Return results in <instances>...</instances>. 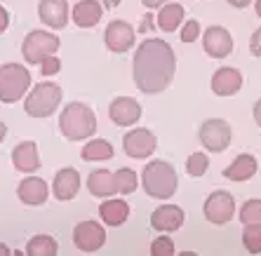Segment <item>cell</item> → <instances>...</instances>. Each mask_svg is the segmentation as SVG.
<instances>
[{
  "label": "cell",
  "instance_id": "9a60e30c",
  "mask_svg": "<svg viewBox=\"0 0 261 256\" xmlns=\"http://www.w3.org/2000/svg\"><path fill=\"white\" fill-rule=\"evenodd\" d=\"M12 165L14 169L24 172V174L40 169V153H38L36 141H21L12 148Z\"/></svg>",
  "mask_w": 261,
  "mask_h": 256
},
{
  "label": "cell",
  "instance_id": "2e32d148",
  "mask_svg": "<svg viewBox=\"0 0 261 256\" xmlns=\"http://www.w3.org/2000/svg\"><path fill=\"white\" fill-rule=\"evenodd\" d=\"M243 87V73L238 68L221 66L212 75V92L219 97H233L238 90Z\"/></svg>",
  "mask_w": 261,
  "mask_h": 256
},
{
  "label": "cell",
  "instance_id": "836d02e7",
  "mask_svg": "<svg viewBox=\"0 0 261 256\" xmlns=\"http://www.w3.org/2000/svg\"><path fill=\"white\" fill-rule=\"evenodd\" d=\"M249 52L254 56H261V29H256L249 38Z\"/></svg>",
  "mask_w": 261,
  "mask_h": 256
},
{
  "label": "cell",
  "instance_id": "30bf717a",
  "mask_svg": "<svg viewBox=\"0 0 261 256\" xmlns=\"http://www.w3.org/2000/svg\"><path fill=\"white\" fill-rule=\"evenodd\" d=\"M103 242H106V231H103V226H99L97 221H83L73 231V244L80 251H85V254L99 251L103 247Z\"/></svg>",
  "mask_w": 261,
  "mask_h": 256
},
{
  "label": "cell",
  "instance_id": "6da1fadb",
  "mask_svg": "<svg viewBox=\"0 0 261 256\" xmlns=\"http://www.w3.org/2000/svg\"><path fill=\"white\" fill-rule=\"evenodd\" d=\"M176 71V56L170 43L160 38H146L132 59L134 85L144 94H160L172 85Z\"/></svg>",
  "mask_w": 261,
  "mask_h": 256
},
{
  "label": "cell",
  "instance_id": "7a4b0ae2",
  "mask_svg": "<svg viewBox=\"0 0 261 256\" xmlns=\"http://www.w3.org/2000/svg\"><path fill=\"white\" fill-rule=\"evenodd\" d=\"M59 132L68 141H83L90 139L97 132V116L83 101H71L64 106L59 116Z\"/></svg>",
  "mask_w": 261,
  "mask_h": 256
},
{
  "label": "cell",
  "instance_id": "cb8c5ba5",
  "mask_svg": "<svg viewBox=\"0 0 261 256\" xmlns=\"http://www.w3.org/2000/svg\"><path fill=\"white\" fill-rule=\"evenodd\" d=\"M184 21V7L176 5V3H167V5L160 7L158 14V29L165 31V33H172L181 26Z\"/></svg>",
  "mask_w": 261,
  "mask_h": 256
},
{
  "label": "cell",
  "instance_id": "b9f144b4",
  "mask_svg": "<svg viewBox=\"0 0 261 256\" xmlns=\"http://www.w3.org/2000/svg\"><path fill=\"white\" fill-rule=\"evenodd\" d=\"M10 254V247L7 244H0V256H7Z\"/></svg>",
  "mask_w": 261,
  "mask_h": 256
},
{
  "label": "cell",
  "instance_id": "83f0119b",
  "mask_svg": "<svg viewBox=\"0 0 261 256\" xmlns=\"http://www.w3.org/2000/svg\"><path fill=\"white\" fill-rule=\"evenodd\" d=\"M116 183H118V193H120V195H132L134 190H137V172L127 169V167L118 169Z\"/></svg>",
  "mask_w": 261,
  "mask_h": 256
},
{
  "label": "cell",
  "instance_id": "3957f363",
  "mask_svg": "<svg viewBox=\"0 0 261 256\" xmlns=\"http://www.w3.org/2000/svg\"><path fill=\"white\" fill-rule=\"evenodd\" d=\"M141 183H144V190L148 197H155V200H167L176 193V186H179V179H176V172L170 162L165 160H151L148 165L141 172Z\"/></svg>",
  "mask_w": 261,
  "mask_h": 256
},
{
  "label": "cell",
  "instance_id": "484cf974",
  "mask_svg": "<svg viewBox=\"0 0 261 256\" xmlns=\"http://www.w3.org/2000/svg\"><path fill=\"white\" fill-rule=\"evenodd\" d=\"M59 244L52 235H33L26 244V256H57Z\"/></svg>",
  "mask_w": 261,
  "mask_h": 256
},
{
  "label": "cell",
  "instance_id": "ffe728a7",
  "mask_svg": "<svg viewBox=\"0 0 261 256\" xmlns=\"http://www.w3.org/2000/svg\"><path fill=\"white\" fill-rule=\"evenodd\" d=\"M256 169H259V165H256L254 155H249V153H240L231 165L224 169V177L228 179V181L243 183V181H249V179L254 177Z\"/></svg>",
  "mask_w": 261,
  "mask_h": 256
},
{
  "label": "cell",
  "instance_id": "4316f807",
  "mask_svg": "<svg viewBox=\"0 0 261 256\" xmlns=\"http://www.w3.org/2000/svg\"><path fill=\"white\" fill-rule=\"evenodd\" d=\"M240 221L243 226H261V200L252 197L240 207Z\"/></svg>",
  "mask_w": 261,
  "mask_h": 256
},
{
  "label": "cell",
  "instance_id": "d4e9b609",
  "mask_svg": "<svg viewBox=\"0 0 261 256\" xmlns=\"http://www.w3.org/2000/svg\"><path fill=\"white\" fill-rule=\"evenodd\" d=\"M113 146H111V141L106 139H92L87 141L85 146H83V151H80V158L87 160V162H92V160H97V162H103V160H111L113 158Z\"/></svg>",
  "mask_w": 261,
  "mask_h": 256
},
{
  "label": "cell",
  "instance_id": "ab89813d",
  "mask_svg": "<svg viewBox=\"0 0 261 256\" xmlns=\"http://www.w3.org/2000/svg\"><path fill=\"white\" fill-rule=\"evenodd\" d=\"M5 136H7V127H5V122H0V144L5 141Z\"/></svg>",
  "mask_w": 261,
  "mask_h": 256
},
{
  "label": "cell",
  "instance_id": "d6a6232c",
  "mask_svg": "<svg viewBox=\"0 0 261 256\" xmlns=\"http://www.w3.org/2000/svg\"><path fill=\"white\" fill-rule=\"evenodd\" d=\"M59 68H61V61L59 56H45L43 61H40V71H43V75H57L59 73Z\"/></svg>",
  "mask_w": 261,
  "mask_h": 256
},
{
  "label": "cell",
  "instance_id": "8992f818",
  "mask_svg": "<svg viewBox=\"0 0 261 256\" xmlns=\"http://www.w3.org/2000/svg\"><path fill=\"white\" fill-rule=\"evenodd\" d=\"M59 45H61L59 38L52 36L49 31H31L29 36L24 38V43H21V56H24L26 64L36 66L45 56L57 54Z\"/></svg>",
  "mask_w": 261,
  "mask_h": 256
},
{
  "label": "cell",
  "instance_id": "1f68e13d",
  "mask_svg": "<svg viewBox=\"0 0 261 256\" xmlns=\"http://www.w3.org/2000/svg\"><path fill=\"white\" fill-rule=\"evenodd\" d=\"M198 36H200V24L195 19H189L181 29V40L184 43H193V40H198Z\"/></svg>",
  "mask_w": 261,
  "mask_h": 256
},
{
  "label": "cell",
  "instance_id": "4fadbf2b",
  "mask_svg": "<svg viewBox=\"0 0 261 256\" xmlns=\"http://www.w3.org/2000/svg\"><path fill=\"white\" fill-rule=\"evenodd\" d=\"M202 47H205L207 56L212 59H224L233 52V38L224 26H210L202 36Z\"/></svg>",
  "mask_w": 261,
  "mask_h": 256
},
{
  "label": "cell",
  "instance_id": "e0dca14e",
  "mask_svg": "<svg viewBox=\"0 0 261 256\" xmlns=\"http://www.w3.org/2000/svg\"><path fill=\"white\" fill-rule=\"evenodd\" d=\"M38 17L49 29H64L68 24V3L66 0H40Z\"/></svg>",
  "mask_w": 261,
  "mask_h": 256
},
{
  "label": "cell",
  "instance_id": "f35d334b",
  "mask_svg": "<svg viewBox=\"0 0 261 256\" xmlns=\"http://www.w3.org/2000/svg\"><path fill=\"white\" fill-rule=\"evenodd\" d=\"M252 113H254V122H256V125H259V127H261V99H259V101H256V104H254V110H252Z\"/></svg>",
  "mask_w": 261,
  "mask_h": 256
},
{
  "label": "cell",
  "instance_id": "ba28073f",
  "mask_svg": "<svg viewBox=\"0 0 261 256\" xmlns=\"http://www.w3.org/2000/svg\"><path fill=\"white\" fill-rule=\"evenodd\" d=\"M236 216V200L228 190H214L205 200V219L214 226H224Z\"/></svg>",
  "mask_w": 261,
  "mask_h": 256
},
{
  "label": "cell",
  "instance_id": "5bb4252c",
  "mask_svg": "<svg viewBox=\"0 0 261 256\" xmlns=\"http://www.w3.org/2000/svg\"><path fill=\"white\" fill-rule=\"evenodd\" d=\"M80 190V174L78 169H73V167H64V169L57 172L55 177V183H52V193L59 202H68L73 197L78 195Z\"/></svg>",
  "mask_w": 261,
  "mask_h": 256
},
{
  "label": "cell",
  "instance_id": "7bdbcfd3",
  "mask_svg": "<svg viewBox=\"0 0 261 256\" xmlns=\"http://www.w3.org/2000/svg\"><path fill=\"white\" fill-rule=\"evenodd\" d=\"M254 10H256V14L261 17V0H256V5H254Z\"/></svg>",
  "mask_w": 261,
  "mask_h": 256
},
{
  "label": "cell",
  "instance_id": "ac0fdd59",
  "mask_svg": "<svg viewBox=\"0 0 261 256\" xmlns=\"http://www.w3.org/2000/svg\"><path fill=\"white\" fill-rule=\"evenodd\" d=\"M184 226V209L176 205H163L151 214V228L160 233H174Z\"/></svg>",
  "mask_w": 261,
  "mask_h": 256
},
{
  "label": "cell",
  "instance_id": "8fae6325",
  "mask_svg": "<svg viewBox=\"0 0 261 256\" xmlns=\"http://www.w3.org/2000/svg\"><path fill=\"white\" fill-rule=\"evenodd\" d=\"M134 33H137V31H134L127 21L116 19V21H111V24L106 26V31H103V43H106V47H109L113 54H125L134 45Z\"/></svg>",
  "mask_w": 261,
  "mask_h": 256
},
{
  "label": "cell",
  "instance_id": "d590c367",
  "mask_svg": "<svg viewBox=\"0 0 261 256\" xmlns=\"http://www.w3.org/2000/svg\"><path fill=\"white\" fill-rule=\"evenodd\" d=\"M141 3H144V7H148V10H155V7L167 5V0H141Z\"/></svg>",
  "mask_w": 261,
  "mask_h": 256
},
{
  "label": "cell",
  "instance_id": "74e56055",
  "mask_svg": "<svg viewBox=\"0 0 261 256\" xmlns=\"http://www.w3.org/2000/svg\"><path fill=\"white\" fill-rule=\"evenodd\" d=\"M226 3H228V5H233V7H238V10H245L252 0H226Z\"/></svg>",
  "mask_w": 261,
  "mask_h": 256
},
{
  "label": "cell",
  "instance_id": "9c48e42d",
  "mask_svg": "<svg viewBox=\"0 0 261 256\" xmlns=\"http://www.w3.org/2000/svg\"><path fill=\"white\" fill-rule=\"evenodd\" d=\"M122 148H125V153H127L129 158L146 160L155 153V148H158V139H155V134H153L151 129L137 127V129H132V132H127V134L122 136Z\"/></svg>",
  "mask_w": 261,
  "mask_h": 256
},
{
  "label": "cell",
  "instance_id": "5b68a950",
  "mask_svg": "<svg viewBox=\"0 0 261 256\" xmlns=\"http://www.w3.org/2000/svg\"><path fill=\"white\" fill-rule=\"evenodd\" d=\"M31 87V73L21 64H3L0 66V101L14 104Z\"/></svg>",
  "mask_w": 261,
  "mask_h": 256
},
{
  "label": "cell",
  "instance_id": "60d3db41",
  "mask_svg": "<svg viewBox=\"0 0 261 256\" xmlns=\"http://www.w3.org/2000/svg\"><path fill=\"white\" fill-rule=\"evenodd\" d=\"M103 5H106V7H111V10H113V7H118V5H120V0H103Z\"/></svg>",
  "mask_w": 261,
  "mask_h": 256
},
{
  "label": "cell",
  "instance_id": "f1b7e54d",
  "mask_svg": "<svg viewBox=\"0 0 261 256\" xmlns=\"http://www.w3.org/2000/svg\"><path fill=\"white\" fill-rule=\"evenodd\" d=\"M243 244L249 254H261V226H245Z\"/></svg>",
  "mask_w": 261,
  "mask_h": 256
},
{
  "label": "cell",
  "instance_id": "e575fe53",
  "mask_svg": "<svg viewBox=\"0 0 261 256\" xmlns=\"http://www.w3.org/2000/svg\"><path fill=\"white\" fill-rule=\"evenodd\" d=\"M7 26H10V12H7L3 5H0V33H5Z\"/></svg>",
  "mask_w": 261,
  "mask_h": 256
},
{
  "label": "cell",
  "instance_id": "f546056e",
  "mask_svg": "<svg viewBox=\"0 0 261 256\" xmlns=\"http://www.w3.org/2000/svg\"><path fill=\"white\" fill-rule=\"evenodd\" d=\"M207 167H210V162H207V155L205 153H193V155H189L186 158V172H189V177H202L207 172Z\"/></svg>",
  "mask_w": 261,
  "mask_h": 256
},
{
  "label": "cell",
  "instance_id": "7c38bea8",
  "mask_svg": "<svg viewBox=\"0 0 261 256\" xmlns=\"http://www.w3.org/2000/svg\"><path fill=\"white\" fill-rule=\"evenodd\" d=\"M109 118L118 127H132L141 120V106L132 97H118L109 106Z\"/></svg>",
  "mask_w": 261,
  "mask_h": 256
},
{
  "label": "cell",
  "instance_id": "603a6c76",
  "mask_svg": "<svg viewBox=\"0 0 261 256\" xmlns=\"http://www.w3.org/2000/svg\"><path fill=\"white\" fill-rule=\"evenodd\" d=\"M99 216L106 226H122L129 216V205L125 200H111V197H103V202L99 205Z\"/></svg>",
  "mask_w": 261,
  "mask_h": 256
},
{
  "label": "cell",
  "instance_id": "277c9868",
  "mask_svg": "<svg viewBox=\"0 0 261 256\" xmlns=\"http://www.w3.org/2000/svg\"><path fill=\"white\" fill-rule=\"evenodd\" d=\"M61 97H64V92L57 82H38L31 94H26V101H24V110L29 113L31 118H49L52 113H57L61 104Z\"/></svg>",
  "mask_w": 261,
  "mask_h": 256
},
{
  "label": "cell",
  "instance_id": "d6986e66",
  "mask_svg": "<svg viewBox=\"0 0 261 256\" xmlns=\"http://www.w3.org/2000/svg\"><path fill=\"white\" fill-rule=\"evenodd\" d=\"M19 200L29 205V207H38V205H45L47 200V183L40 177H26L24 181L19 183L17 188Z\"/></svg>",
  "mask_w": 261,
  "mask_h": 256
},
{
  "label": "cell",
  "instance_id": "4dcf8cb0",
  "mask_svg": "<svg viewBox=\"0 0 261 256\" xmlns=\"http://www.w3.org/2000/svg\"><path fill=\"white\" fill-rule=\"evenodd\" d=\"M151 254L153 256H172L174 254V242L170 240V235H160V238L153 240Z\"/></svg>",
  "mask_w": 261,
  "mask_h": 256
},
{
  "label": "cell",
  "instance_id": "44dd1931",
  "mask_svg": "<svg viewBox=\"0 0 261 256\" xmlns=\"http://www.w3.org/2000/svg\"><path fill=\"white\" fill-rule=\"evenodd\" d=\"M87 188L94 197H113L118 193L116 174L109 169H94L87 177Z\"/></svg>",
  "mask_w": 261,
  "mask_h": 256
},
{
  "label": "cell",
  "instance_id": "7402d4cb",
  "mask_svg": "<svg viewBox=\"0 0 261 256\" xmlns=\"http://www.w3.org/2000/svg\"><path fill=\"white\" fill-rule=\"evenodd\" d=\"M103 7L99 5V0H80L73 7V21L80 29H92L101 21Z\"/></svg>",
  "mask_w": 261,
  "mask_h": 256
},
{
  "label": "cell",
  "instance_id": "8d00e7d4",
  "mask_svg": "<svg viewBox=\"0 0 261 256\" xmlns=\"http://www.w3.org/2000/svg\"><path fill=\"white\" fill-rule=\"evenodd\" d=\"M151 14H146V17H144V21H141V26H139V31H141V33H146V31H148V29H151L153 31V21H151Z\"/></svg>",
  "mask_w": 261,
  "mask_h": 256
},
{
  "label": "cell",
  "instance_id": "52a82bcc",
  "mask_svg": "<svg viewBox=\"0 0 261 256\" xmlns=\"http://www.w3.org/2000/svg\"><path fill=\"white\" fill-rule=\"evenodd\" d=\"M231 125L221 118H212L200 125V144L212 153H221L231 146Z\"/></svg>",
  "mask_w": 261,
  "mask_h": 256
}]
</instances>
